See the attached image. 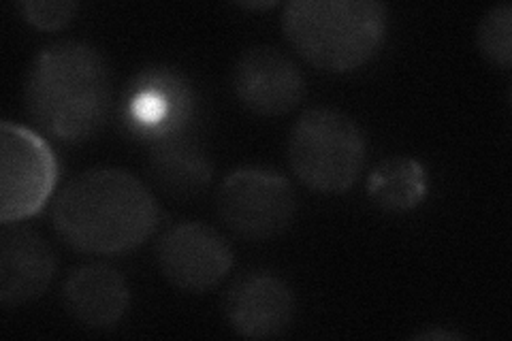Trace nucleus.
Listing matches in <instances>:
<instances>
[{"mask_svg":"<svg viewBox=\"0 0 512 341\" xmlns=\"http://www.w3.org/2000/svg\"><path fill=\"white\" fill-rule=\"evenodd\" d=\"M60 239L82 254L116 256L146 243L158 224L152 192L124 169H90L60 190L52 209Z\"/></svg>","mask_w":512,"mask_h":341,"instance_id":"1","label":"nucleus"},{"mask_svg":"<svg viewBox=\"0 0 512 341\" xmlns=\"http://www.w3.org/2000/svg\"><path fill=\"white\" fill-rule=\"evenodd\" d=\"M24 101L41 131L62 143H84L105 126L114 84L103 54L79 41L43 47L26 77Z\"/></svg>","mask_w":512,"mask_h":341,"instance_id":"2","label":"nucleus"},{"mask_svg":"<svg viewBox=\"0 0 512 341\" xmlns=\"http://www.w3.org/2000/svg\"><path fill=\"white\" fill-rule=\"evenodd\" d=\"M284 37L312 67L352 73L387 37V5L378 0H293L282 13Z\"/></svg>","mask_w":512,"mask_h":341,"instance_id":"3","label":"nucleus"},{"mask_svg":"<svg viewBox=\"0 0 512 341\" xmlns=\"http://www.w3.org/2000/svg\"><path fill=\"white\" fill-rule=\"evenodd\" d=\"M365 152L359 124L335 109L306 111L288 137V165L303 186L320 194H340L355 186Z\"/></svg>","mask_w":512,"mask_h":341,"instance_id":"4","label":"nucleus"},{"mask_svg":"<svg viewBox=\"0 0 512 341\" xmlns=\"http://www.w3.org/2000/svg\"><path fill=\"white\" fill-rule=\"evenodd\" d=\"M216 209L233 235L265 241L293 224L297 197L284 175L263 167H242L220 184Z\"/></svg>","mask_w":512,"mask_h":341,"instance_id":"5","label":"nucleus"},{"mask_svg":"<svg viewBox=\"0 0 512 341\" xmlns=\"http://www.w3.org/2000/svg\"><path fill=\"white\" fill-rule=\"evenodd\" d=\"M58 180L56 156L39 135L28 128L0 124V220L20 222L50 199Z\"/></svg>","mask_w":512,"mask_h":341,"instance_id":"6","label":"nucleus"},{"mask_svg":"<svg viewBox=\"0 0 512 341\" xmlns=\"http://www.w3.org/2000/svg\"><path fill=\"white\" fill-rule=\"evenodd\" d=\"M156 261L169 284L201 295L227 278L233 267V250L212 226L182 222L160 237Z\"/></svg>","mask_w":512,"mask_h":341,"instance_id":"7","label":"nucleus"},{"mask_svg":"<svg viewBox=\"0 0 512 341\" xmlns=\"http://www.w3.org/2000/svg\"><path fill=\"white\" fill-rule=\"evenodd\" d=\"M237 101L263 118L293 111L306 94L297 64L274 47H252L239 56L231 75Z\"/></svg>","mask_w":512,"mask_h":341,"instance_id":"8","label":"nucleus"},{"mask_svg":"<svg viewBox=\"0 0 512 341\" xmlns=\"http://www.w3.org/2000/svg\"><path fill=\"white\" fill-rule=\"evenodd\" d=\"M295 292L269 271H248L224 295L222 312L229 327L248 339H269L284 333L295 318Z\"/></svg>","mask_w":512,"mask_h":341,"instance_id":"9","label":"nucleus"},{"mask_svg":"<svg viewBox=\"0 0 512 341\" xmlns=\"http://www.w3.org/2000/svg\"><path fill=\"white\" fill-rule=\"evenodd\" d=\"M56 275V256L28 226L3 224L0 233V303L22 305L41 297Z\"/></svg>","mask_w":512,"mask_h":341,"instance_id":"10","label":"nucleus"},{"mask_svg":"<svg viewBox=\"0 0 512 341\" xmlns=\"http://www.w3.org/2000/svg\"><path fill=\"white\" fill-rule=\"evenodd\" d=\"M67 312L86 329H111L122 320L131 301L124 275L109 265L75 269L62 286Z\"/></svg>","mask_w":512,"mask_h":341,"instance_id":"11","label":"nucleus"},{"mask_svg":"<svg viewBox=\"0 0 512 341\" xmlns=\"http://www.w3.org/2000/svg\"><path fill=\"white\" fill-rule=\"evenodd\" d=\"M150 175L169 197H197L212 182V162L197 143L188 139H163L150 154Z\"/></svg>","mask_w":512,"mask_h":341,"instance_id":"12","label":"nucleus"},{"mask_svg":"<svg viewBox=\"0 0 512 341\" xmlns=\"http://www.w3.org/2000/svg\"><path fill=\"white\" fill-rule=\"evenodd\" d=\"M367 192L382 209L408 211L427 197V173L412 158H384L367 180Z\"/></svg>","mask_w":512,"mask_h":341,"instance_id":"13","label":"nucleus"},{"mask_svg":"<svg viewBox=\"0 0 512 341\" xmlns=\"http://www.w3.org/2000/svg\"><path fill=\"white\" fill-rule=\"evenodd\" d=\"M476 45L491 64L508 71L512 67V5L491 7L476 28Z\"/></svg>","mask_w":512,"mask_h":341,"instance_id":"14","label":"nucleus"},{"mask_svg":"<svg viewBox=\"0 0 512 341\" xmlns=\"http://www.w3.org/2000/svg\"><path fill=\"white\" fill-rule=\"evenodd\" d=\"M22 18L43 32H56L69 26L79 5L75 0H26L18 5Z\"/></svg>","mask_w":512,"mask_h":341,"instance_id":"15","label":"nucleus"},{"mask_svg":"<svg viewBox=\"0 0 512 341\" xmlns=\"http://www.w3.org/2000/svg\"><path fill=\"white\" fill-rule=\"evenodd\" d=\"M169 94H173V88H143L137 99L133 103V120L141 128H163L169 126L167 118L173 109V96L169 99Z\"/></svg>","mask_w":512,"mask_h":341,"instance_id":"16","label":"nucleus"},{"mask_svg":"<svg viewBox=\"0 0 512 341\" xmlns=\"http://www.w3.org/2000/svg\"><path fill=\"white\" fill-rule=\"evenodd\" d=\"M414 337L416 339H461L459 333H448V331H425Z\"/></svg>","mask_w":512,"mask_h":341,"instance_id":"17","label":"nucleus"},{"mask_svg":"<svg viewBox=\"0 0 512 341\" xmlns=\"http://www.w3.org/2000/svg\"><path fill=\"white\" fill-rule=\"evenodd\" d=\"M242 7H248V9H269V7H276V0H269V3H242Z\"/></svg>","mask_w":512,"mask_h":341,"instance_id":"18","label":"nucleus"}]
</instances>
